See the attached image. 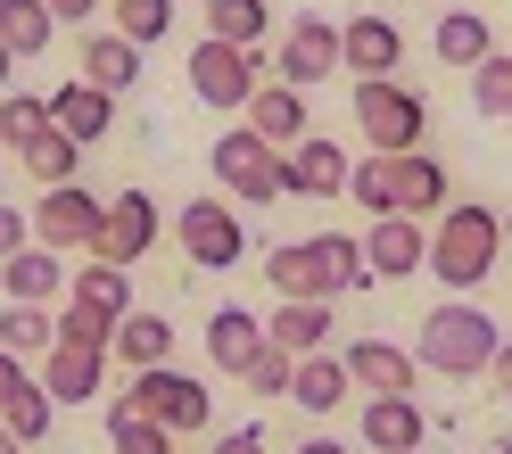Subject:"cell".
Wrapping results in <instances>:
<instances>
[{
    "mask_svg": "<svg viewBox=\"0 0 512 454\" xmlns=\"http://www.w3.org/2000/svg\"><path fill=\"white\" fill-rule=\"evenodd\" d=\"M265 281L281 289V298H323V306H339V298H356V289L372 281V265H364V240L314 232V240L265 248Z\"/></svg>",
    "mask_w": 512,
    "mask_h": 454,
    "instance_id": "6da1fadb",
    "label": "cell"
},
{
    "mask_svg": "<svg viewBox=\"0 0 512 454\" xmlns=\"http://www.w3.org/2000/svg\"><path fill=\"white\" fill-rule=\"evenodd\" d=\"M496 347H504V322H496L488 306H471V298H446V306H430V314H422L413 364H422V372H446V380H488Z\"/></svg>",
    "mask_w": 512,
    "mask_h": 454,
    "instance_id": "7a4b0ae2",
    "label": "cell"
},
{
    "mask_svg": "<svg viewBox=\"0 0 512 454\" xmlns=\"http://www.w3.org/2000/svg\"><path fill=\"white\" fill-rule=\"evenodd\" d=\"M496 265H504V215H496V207L455 199V207L430 223V265H422V273H438L455 298H471Z\"/></svg>",
    "mask_w": 512,
    "mask_h": 454,
    "instance_id": "3957f363",
    "label": "cell"
},
{
    "mask_svg": "<svg viewBox=\"0 0 512 454\" xmlns=\"http://www.w3.org/2000/svg\"><path fill=\"white\" fill-rule=\"evenodd\" d=\"M347 116H356V133H364L372 157H405V149H422V133H430V100L405 91L397 75L389 83H356L347 91Z\"/></svg>",
    "mask_w": 512,
    "mask_h": 454,
    "instance_id": "277c9868",
    "label": "cell"
},
{
    "mask_svg": "<svg viewBox=\"0 0 512 454\" xmlns=\"http://www.w3.org/2000/svg\"><path fill=\"white\" fill-rule=\"evenodd\" d=\"M207 166L223 182V199H248V207H281V199H290V157H281L273 141H256L248 124H240V133H215Z\"/></svg>",
    "mask_w": 512,
    "mask_h": 454,
    "instance_id": "5b68a950",
    "label": "cell"
},
{
    "mask_svg": "<svg viewBox=\"0 0 512 454\" xmlns=\"http://www.w3.org/2000/svg\"><path fill=\"white\" fill-rule=\"evenodd\" d=\"M124 405H133V413H149L166 438H190V430H207V421H215L207 380H199V372H174V364L133 372V380H124Z\"/></svg>",
    "mask_w": 512,
    "mask_h": 454,
    "instance_id": "8992f818",
    "label": "cell"
},
{
    "mask_svg": "<svg viewBox=\"0 0 512 454\" xmlns=\"http://www.w3.org/2000/svg\"><path fill=\"white\" fill-rule=\"evenodd\" d=\"M256 83H265L256 50L199 34V50H190V100H199V108H215V116H240V108L256 100Z\"/></svg>",
    "mask_w": 512,
    "mask_h": 454,
    "instance_id": "52a82bcc",
    "label": "cell"
},
{
    "mask_svg": "<svg viewBox=\"0 0 512 454\" xmlns=\"http://www.w3.org/2000/svg\"><path fill=\"white\" fill-rule=\"evenodd\" d=\"M174 240H182V256L199 273H232L240 256H248V223L232 215V199H182Z\"/></svg>",
    "mask_w": 512,
    "mask_h": 454,
    "instance_id": "ba28073f",
    "label": "cell"
},
{
    "mask_svg": "<svg viewBox=\"0 0 512 454\" xmlns=\"http://www.w3.org/2000/svg\"><path fill=\"white\" fill-rule=\"evenodd\" d=\"M25 215H34V240H42L50 256H75V248L91 256V248H100V223H108V199H91L83 182H58V190H42Z\"/></svg>",
    "mask_w": 512,
    "mask_h": 454,
    "instance_id": "9c48e42d",
    "label": "cell"
},
{
    "mask_svg": "<svg viewBox=\"0 0 512 454\" xmlns=\"http://www.w3.org/2000/svg\"><path fill=\"white\" fill-rule=\"evenodd\" d=\"M397 67H405V34H397V17L364 9V17H347V25H339V75H356V83H389Z\"/></svg>",
    "mask_w": 512,
    "mask_h": 454,
    "instance_id": "30bf717a",
    "label": "cell"
},
{
    "mask_svg": "<svg viewBox=\"0 0 512 454\" xmlns=\"http://www.w3.org/2000/svg\"><path fill=\"white\" fill-rule=\"evenodd\" d=\"M157 232H166V215H157V199H149V190H116V199H108V223H100V248H91V256H100V265H124V273H133L141 256L157 248Z\"/></svg>",
    "mask_w": 512,
    "mask_h": 454,
    "instance_id": "8fae6325",
    "label": "cell"
},
{
    "mask_svg": "<svg viewBox=\"0 0 512 454\" xmlns=\"http://www.w3.org/2000/svg\"><path fill=\"white\" fill-rule=\"evenodd\" d=\"M339 75V25L331 17H290V34H281V58H273V83L290 91H314Z\"/></svg>",
    "mask_w": 512,
    "mask_h": 454,
    "instance_id": "7c38bea8",
    "label": "cell"
},
{
    "mask_svg": "<svg viewBox=\"0 0 512 454\" xmlns=\"http://www.w3.org/2000/svg\"><path fill=\"white\" fill-rule=\"evenodd\" d=\"M364 265H372V281H405V273H422V265H430V223H413V215H372V232H364Z\"/></svg>",
    "mask_w": 512,
    "mask_h": 454,
    "instance_id": "4fadbf2b",
    "label": "cell"
},
{
    "mask_svg": "<svg viewBox=\"0 0 512 454\" xmlns=\"http://www.w3.org/2000/svg\"><path fill=\"white\" fill-rule=\"evenodd\" d=\"M108 380V347H75V339H50L42 355V397L50 405H91Z\"/></svg>",
    "mask_w": 512,
    "mask_h": 454,
    "instance_id": "5bb4252c",
    "label": "cell"
},
{
    "mask_svg": "<svg viewBox=\"0 0 512 454\" xmlns=\"http://www.w3.org/2000/svg\"><path fill=\"white\" fill-rule=\"evenodd\" d=\"M339 364H347V380H356L364 397H413V380H422L413 347H397V339H356Z\"/></svg>",
    "mask_w": 512,
    "mask_h": 454,
    "instance_id": "9a60e30c",
    "label": "cell"
},
{
    "mask_svg": "<svg viewBox=\"0 0 512 454\" xmlns=\"http://www.w3.org/2000/svg\"><path fill=\"white\" fill-rule=\"evenodd\" d=\"M50 124H58V133H67L75 149H91V141H108V133H116V100H108L100 83L67 75V83L50 91Z\"/></svg>",
    "mask_w": 512,
    "mask_h": 454,
    "instance_id": "2e32d148",
    "label": "cell"
},
{
    "mask_svg": "<svg viewBox=\"0 0 512 454\" xmlns=\"http://www.w3.org/2000/svg\"><path fill=\"white\" fill-rule=\"evenodd\" d=\"M281 157H290V199H347V166H356V157H347L331 133H306Z\"/></svg>",
    "mask_w": 512,
    "mask_h": 454,
    "instance_id": "e0dca14e",
    "label": "cell"
},
{
    "mask_svg": "<svg viewBox=\"0 0 512 454\" xmlns=\"http://www.w3.org/2000/svg\"><path fill=\"white\" fill-rule=\"evenodd\" d=\"M199 339H207V364L240 380V372L256 364V355H265V314H248V306H215Z\"/></svg>",
    "mask_w": 512,
    "mask_h": 454,
    "instance_id": "ac0fdd59",
    "label": "cell"
},
{
    "mask_svg": "<svg viewBox=\"0 0 512 454\" xmlns=\"http://www.w3.org/2000/svg\"><path fill=\"white\" fill-rule=\"evenodd\" d=\"M422 438H430L422 397H364V446L372 454H422Z\"/></svg>",
    "mask_w": 512,
    "mask_h": 454,
    "instance_id": "d6986e66",
    "label": "cell"
},
{
    "mask_svg": "<svg viewBox=\"0 0 512 454\" xmlns=\"http://www.w3.org/2000/svg\"><path fill=\"white\" fill-rule=\"evenodd\" d=\"M240 124L256 141H273V149H298L314 124H306V91H290V83H256V100L240 108Z\"/></svg>",
    "mask_w": 512,
    "mask_h": 454,
    "instance_id": "ffe728a7",
    "label": "cell"
},
{
    "mask_svg": "<svg viewBox=\"0 0 512 454\" xmlns=\"http://www.w3.org/2000/svg\"><path fill=\"white\" fill-rule=\"evenodd\" d=\"M108 364H124V372H157V364H174V322L166 314H149V306H133L108 331Z\"/></svg>",
    "mask_w": 512,
    "mask_h": 454,
    "instance_id": "44dd1931",
    "label": "cell"
},
{
    "mask_svg": "<svg viewBox=\"0 0 512 454\" xmlns=\"http://www.w3.org/2000/svg\"><path fill=\"white\" fill-rule=\"evenodd\" d=\"M446 207H455V182H446V166H438L430 149H405V157H397V215L438 223Z\"/></svg>",
    "mask_w": 512,
    "mask_h": 454,
    "instance_id": "7402d4cb",
    "label": "cell"
},
{
    "mask_svg": "<svg viewBox=\"0 0 512 454\" xmlns=\"http://www.w3.org/2000/svg\"><path fill=\"white\" fill-rule=\"evenodd\" d=\"M67 306H83L91 322H108V331H116V322L133 314V273L91 256V265H75V273H67Z\"/></svg>",
    "mask_w": 512,
    "mask_h": 454,
    "instance_id": "603a6c76",
    "label": "cell"
},
{
    "mask_svg": "<svg viewBox=\"0 0 512 454\" xmlns=\"http://www.w3.org/2000/svg\"><path fill=\"white\" fill-rule=\"evenodd\" d=\"M58 289H67V256H50L42 240L0 265V306H50Z\"/></svg>",
    "mask_w": 512,
    "mask_h": 454,
    "instance_id": "cb8c5ba5",
    "label": "cell"
},
{
    "mask_svg": "<svg viewBox=\"0 0 512 454\" xmlns=\"http://www.w3.org/2000/svg\"><path fill=\"white\" fill-rule=\"evenodd\" d=\"M265 339H273L281 355H323V347H331V306H323V298H281V306L265 314Z\"/></svg>",
    "mask_w": 512,
    "mask_h": 454,
    "instance_id": "d4e9b609",
    "label": "cell"
},
{
    "mask_svg": "<svg viewBox=\"0 0 512 454\" xmlns=\"http://www.w3.org/2000/svg\"><path fill=\"white\" fill-rule=\"evenodd\" d=\"M347 397H356V380H347V364L323 347V355H298V380H290V405L298 413H339Z\"/></svg>",
    "mask_w": 512,
    "mask_h": 454,
    "instance_id": "484cf974",
    "label": "cell"
},
{
    "mask_svg": "<svg viewBox=\"0 0 512 454\" xmlns=\"http://www.w3.org/2000/svg\"><path fill=\"white\" fill-rule=\"evenodd\" d=\"M430 42H438V67H463V75L479 67V58H496V34H488V17H479V9H446Z\"/></svg>",
    "mask_w": 512,
    "mask_h": 454,
    "instance_id": "4316f807",
    "label": "cell"
},
{
    "mask_svg": "<svg viewBox=\"0 0 512 454\" xmlns=\"http://www.w3.org/2000/svg\"><path fill=\"white\" fill-rule=\"evenodd\" d=\"M83 83H100L108 100H116V91H133L141 83V50L124 42V34H83Z\"/></svg>",
    "mask_w": 512,
    "mask_h": 454,
    "instance_id": "83f0119b",
    "label": "cell"
},
{
    "mask_svg": "<svg viewBox=\"0 0 512 454\" xmlns=\"http://www.w3.org/2000/svg\"><path fill=\"white\" fill-rule=\"evenodd\" d=\"M199 25H207L215 42L265 50V25H273V9H265V0H199Z\"/></svg>",
    "mask_w": 512,
    "mask_h": 454,
    "instance_id": "f1b7e54d",
    "label": "cell"
},
{
    "mask_svg": "<svg viewBox=\"0 0 512 454\" xmlns=\"http://www.w3.org/2000/svg\"><path fill=\"white\" fill-rule=\"evenodd\" d=\"M50 421H58V405L42 397V380H34V372H25V380L9 388V397H0V430H9L17 446H34V438H50Z\"/></svg>",
    "mask_w": 512,
    "mask_h": 454,
    "instance_id": "f546056e",
    "label": "cell"
},
{
    "mask_svg": "<svg viewBox=\"0 0 512 454\" xmlns=\"http://www.w3.org/2000/svg\"><path fill=\"white\" fill-rule=\"evenodd\" d=\"M17 166L34 174L42 190H58V182H83V149H75V141L58 133V124H50L42 141H25V149H17Z\"/></svg>",
    "mask_w": 512,
    "mask_h": 454,
    "instance_id": "4dcf8cb0",
    "label": "cell"
},
{
    "mask_svg": "<svg viewBox=\"0 0 512 454\" xmlns=\"http://www.w3.org/2000/svg\"><path fill=\"white\" fill-rule=\"evenodd\" d=\"M50 34H58V25H50L42 0H0V50H9V58H42Z\"/></svg>",
    "mask_w": 512,
    "mask_h": 454,
    "instance_id": "1f68e13d",
    "label": "cell"
},
{
    "mask_svg": "<svg viewBox=\"0 0 512 454\" xmlns=\"http://www.w3.org/2000/svg\"><path fill=\"white\" fill-rule=\"evenodd\" d=\"M108 34H124L133 50L174 34V0H108Z\"/></svg>",
    "mask_w": 512,
    "mask_h": 454,
    "instance_id": "d6a6232c",
    "label": "cell"
},
{
    "mask_svg": "<svg viewBox=\"0 0 512 454\" xmlns=\"http://www.w3.org/2000/svg\"><path fill=\"white\" fill-rule=\"evenodd\" d=\"M50 339H58V322H50V306H0V355H50Z\"/></svg>",
    "mask_w": 512,
    "mask_h": 454,
    "instance_id": "836d02e7",
    "label": "cell"
},
{
    "mask_svg": "<svg viewBox=\"0 0 512 454\" xmlns=\"http://www.w3.org/2000/svg\"><path fill=\"white\" fill-rule=\"evenodd\" d=\"M347 199L364 215H397V157H356L347 166Z\"/></svg>",
    "mask_w": 512,
    "mask_h": 454,
    "instance_id": "e575fe53",
    "label": "cell"
},
{
    "mask_svg": "<svg viewBox=\"0 0 512 454\" xmlns=\"http://www.w3.org/2000/svg\"><path fill=\"white\" fill-rule=\"evenodd\" d=\"M50 133V100H34V91H0V149H25V141H42Z\"/></svg>",
    "mask_w": 512,
    "mask_h": 454,
    "instance_id": "d590c367",
    "label": "cell"
},
{
    "mask_svg": "<svg viewBox=\"0 0 512 454\" xmlns=\"http://www.w3.org/2000/svg\"><path fill=\"white\" fill-rule=\"evenodd\" d=\"M108 446H116V454H174V438L157 430L149 413H133L124 397H108Z\"/></svg>",
    "mask_w": 512,
    "mask_h": 454,
    "instance_id": "8d00e7d4",
    "label": "cell"
},
{
    "mask_svg": "<svg viewBox=\"0 0 512 454\" xmlns=\"http://www.w3.org/2000/svg\"><path fill=\"white\" fill-rule=\"evenodd\" d=\"M471 108H479V116H512V58H504V50L471 67Z\"/></svg>",
    "mask_w": 512,
    "mask_h": 454,
    "instance_id": "74e56055",
    "label": "cell"
},
{
    "mask_svg": "<svg viewBox=\"0 0 512 454\" xmlns=\"http://www.w3.org/2000/svg\"><path fill=\"white\" fill-rule=\"evenodd\" d=\"M240 380H248V397H290V380H298V355H281V347L265 339V355H256V364H248Z\"/></svg>",
    "mask_w": 512,
    "mask_h": 454,
    "instance_id": "f35d334b",
    "label": "cell"
},
{
    "mask_svg": "<svg viewBox=\"0 0 512 454\" xmlns=\"http://www.w3.org/2000/svg\"><path fill=\"white\" fill-rule=\"evenodd\" d=\"M17 248H34V215H25V207H9V199H0V265H9V256Z\"/></svg>",
    "mask_w": 512,
    "mask_h": 454,
    "instance_id": "ab89813d",
    "label": "cell"
},
{
    "mask_svg": "<svg viewBox=\"0 0 512 454\" xmlns=\"http://www.w3.org/2000/svg\"><path fill=\"white\" fill-rule=\"evenodd\" d=\"M58 339H75V347H108V322H91L83 306H67V314H58Z\"/></svg>",
    "mask_w": 512,
    "mask_h": 454,
    "instance_id": "60d3db41",
    "label": "cell"
},
{
    "mask_svg": "<svg viewBox=\"0 0 512 454\" xmlns=\"http://www.w3.org/2000/svg\"><path fill=\"white\" fill-rule=\"evenodd\" d=\"M215 454H273V446H265V421H240V430H223Z\"/></svg>",
    "mask_w": 512,
    "mask_h": 454,
    "instance_id": "b9f144b4",
    "label": "cell"
},
{
    "mask_svg": "<svg viewBox=\"0 0 512 454\" xmlns=\"http://www.w3.org/2000/svg\"><path fill=\"white\" fill-rule=\"evenodd\" d=\"M42 9H50V25H91L108 0H42Z\"/></svg>",
    "mask_w": 512,
    "mask_h": 454,
    "instance_id": "7bdbcfd3",
    "label": "cell"
},
{
    "mask_svg": "<svg viewBox=\"0 0 512 454\" xmlns=\"http://www.w3.org/2000/svg\"><path fill=\"white\" fill-rule=\"evenodd\" d=\"M488 380H496V397H504V405H512V339H504V347H496V364H488Z\"/></svg>",
    "mask_w": 512,
    "mask_h": 454,
    "instance_id": "ee69618b",
    "label": "cell"
},
{
    "mask_svg": "<svg viewBox=\"0 0 512 454\" xmlns=\"http://www.w3.org/2000/svg\"><path fill=\"white\" fill-rule=\"evenodd\" d=\"M17 380H25V364H17V355H0V397H9Z\"/></svg>",
    "mask_w": 512,
    "mask_h": 454,
    "instance_id": "f6af8a7d",
    "label": "cell"
},
{
    "mask_svg": "<svg viewBox=\"0 0 512 454\" xmlns=\"http://www.w3.org/2000/svg\"><path fill=\"white\" fill-rule=\"evenodd\" d=\"M298 454H347V446H339V438H306Z\"/></svg>",
    "mask_w": 512,
    "mask_h": 454,
    "instance_id": "bcb514c9",
    "label": "cell"
},
{
    "mask_svg": "<svg viewBox=\"0 0 512 454\" xmlns=\"http://www.w3.org/2000/svg\"><path fill=\"white\" fill-rule=\"evenodd\" d=\"M9 83H17V58H9V50H0V91H9Z\"/></svg>",
    "mask_w": 512,
    "mask_h": 454,
    "instance_id": "7dc6e473",
    "label": "cell"
},
{
    "mask_svg": "<svg viewBox=\"0 0 512 454\" xmlns=\"http://www.w3.org/2000/svg\"><path fill=\"white\" fill-rule=\"evenodd\" d=\"M0 454H25V446H17V438H9V430H0Z\"/></svg>",
    "mask_w": 512,
    "mask_h": 454,
    "instance_id": "c3c4849f",
    "label": "cell"
},
{
    "mask_svg": "<svg viewBox=\"0 0 512 454\" xmlns=\"http://www.w3.org/2000/svg\"><path fill=\"white\" fill-rule=\"evenodd\" d=\"M504 265H512V215H504Z\"/></svg>",
    "mask_w": 512,
    "mask_h": 454,
    "instance_id": "681fc988",
    "label": "cell"
},
{
    "mask_svg": "<svg viewBox=\"0 0 512 454\" xmlns=\"http://www.w3.org/2000/svg\"><path fill=\"white\" fill-rule=\"evenodd\" d=\"M496 454H512V438H504V446H496Z\"/></svg>",
    "mask_w": 512,
    "mask_h": 454,
    "instance_id": "f907efd6",
    "label": "cell"
},
{
    "mask_svg": "<svg viewBox=\"0 0 512 454\" xmlns=\"http://www.w3.org/2000/svg\"><path fill=\"white\" fill-rule=\"evenodd\" d=\"M0 166H9V149H0Z\"/></svg>",
    "mask_w": 512,
    "mask_h": 454,
    "instance_id": "816d5d0a",
    "label": "cell"
}]
</instances>
